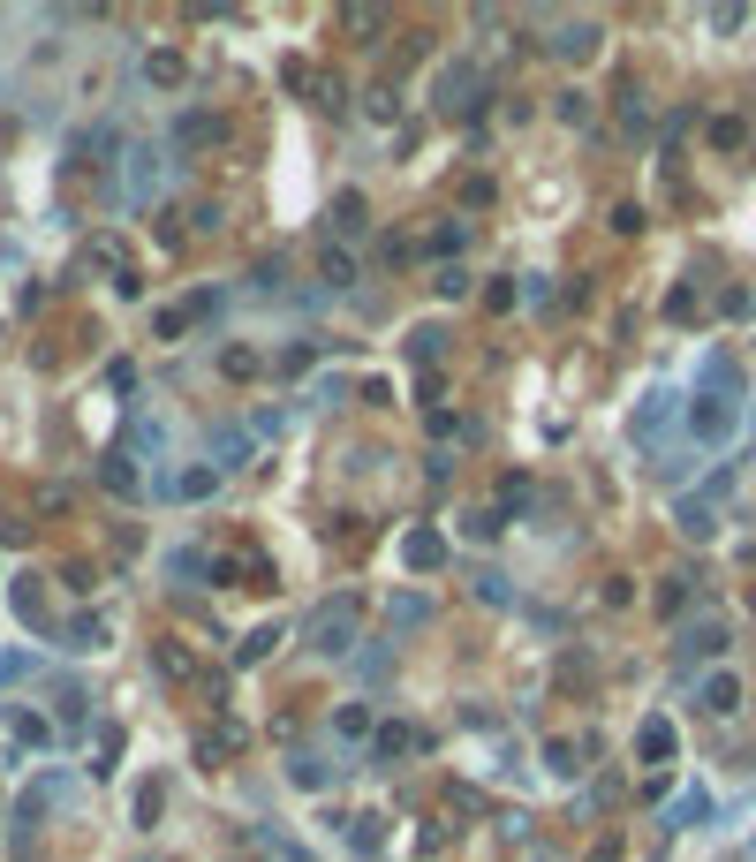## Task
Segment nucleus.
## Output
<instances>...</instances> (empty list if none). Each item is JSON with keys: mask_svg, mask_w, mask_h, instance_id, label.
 Wrapping results in <instances>:
<instances>
[{"mask_svg": "<svg viewBox=\"0 0 756 862\" xmlns=\"http://www.w3.org/2000/svg\"><path fill=\"white\" fill-rule=\"evenodd\" d=\"M688 424L704 431V439H726V431H734V401H726V394H704L696 409H688Z\"/></svg>", "mask_w": 756, "mask_h": 862, "instance_id": "f257e3e1", "label": "nucleus"}, {"mask_svg": "<svg viewBox=\"0 0 756 862\" xmlns=\"http://www.w3.org/2000/svg\"><path fill=\"white\" fill-rule=\"evenodd\" d=\"M741 704V681H734V673H711V681H704V711H734Z\"/></svg>", "mask_w": 756, "mask_h": 862, "instance_id": "f03ea898", "label": "nucleus"}, {"mask_svg": "<svg viewBox=\"0 0 756 862\" xmlns=\"http://www.w3.org/2000/svg\"><path fill=\"white\" fill-rule=\"evenodd\" d=\"M719 651H726V628H719V621L688 628V658H719Z\"/></svg>", "mask_w": 756, "mask_h": 862, "instance_id": "7ed1b4c3", "label": "nucleus"}, {"mask_svg": "<svg viewBox=\"0 0 756 862\" xmlns=\"http://www.w3.org/2000/svg\"><path fill=\"white\" fill-rule=\"evenodd\" d=\"M552 46H560V53H575V61H583V53L598 46V23H567V31L552 38Z\"/></svg>", "mask_w": 756, "mask_h": 862, "instance_id": "20e7f679", "label": "nucleus"}, {"mask_svg": "<svg viewBox=\"0 0 756 862\" xmlns=\"http://www.w3.org/2000/svg\"><path fill=\"white\" fill-rule=\"evenodd\" d=\"M401 552H409V568H439V537H431V530H416Z\"/></svg>", "mask_w": 756, "mask_h": 862, "instance_id": "39448f33", "label": "nucleus"}, {"mask_svg": "<svg viewBox=\"0 0 756 862\" xmlns=\"http://www.w3.org/2000/svg\"><path fill=\"white\" fill-rule=\"evenodd\" d=\"M643 757H673V726H666V719L643 726Z\"/></svg>", "mask_w": 756, "mask_h": 862, "instance_id": "423d86ee", "label": "nucleus"}, {"mask_svg": "<svg viewBox=\"0 0 756 862\" xmlns=\"http://www.w3.org/2000/svg\"><path fill=\"white\" fill-rule=\"evenodd\" d=\"M174 492H182V500H205V492H212V469H182V477H174Z\"/></svg>", "mask_w": 756, "mask_h": 862, "instance_id": "0eeeda50", "label": "nucleus"}]
</instances>
